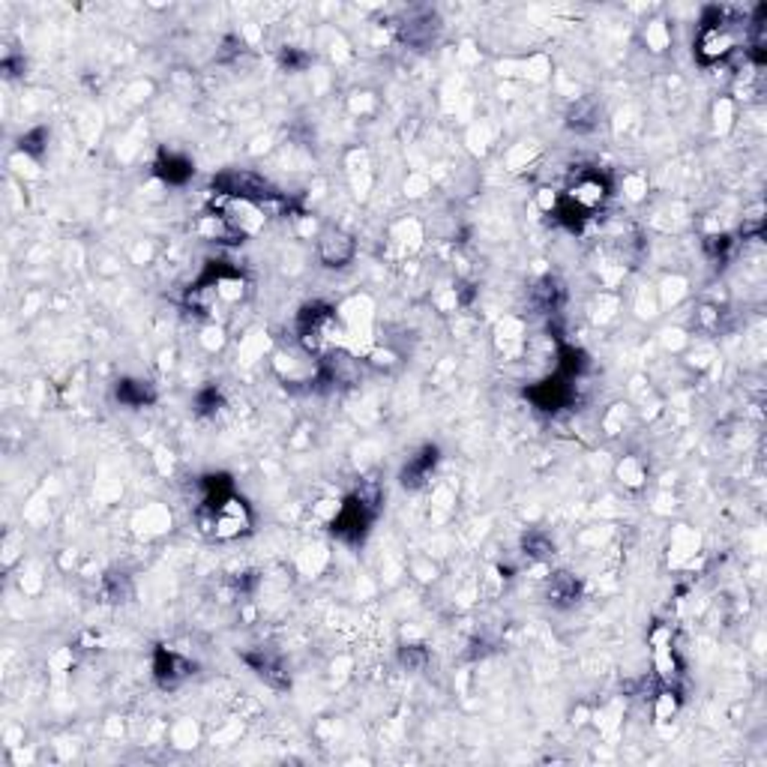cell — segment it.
<instances>
[{
    "mask_svg": "<svg viewBox=\"0 0 767 767\" xmlns=\"http://www.w3.org/2000/svg\"><path fill=\"white\" fill-rule=\"evenodd\" d=\"M731 48H735V37H731L729 24L714 21V24H705L702 37H698V54H702V61H722L725 54H731Z\"/></svg>",
    "mask_w": 767,
    "mask_h": 767,
    "instance_id": "obj_1",
    "label": "cell"
},
{
    "mask_svg": "<svg viewBox=\"0 0 767 767\" xmlns=\"http://www.w3.org/2000/svg\"><path fill=\"white\" fill-rule=\"evenodd\" d=\"M606 198V186L600 177H582L579 184L570 189V204H575L579 213H591L603 204Z\"/></svg>",
    "mask_w": 767,
    "mask_h": 767,
    "instance_id": "obj_2",
    "label": "cell"
},
{
    "mask_svg": "<svg viewBox=\"0 0 767 767\" xmlns=\"http://www.w3.org/2000/svg\"><path fill=\"white\" fill-rule=\"evenodd\" d=\"M321 258H324L330 267H342L345 261H351L354 258L351 237L339 234V231H330L324 241H321Z\"/></svg>",
    "mask_w": 767,
    "mask_h": 767,
    "instance_id": "obj_3",
    "label": "cell"
}]
</instances>
